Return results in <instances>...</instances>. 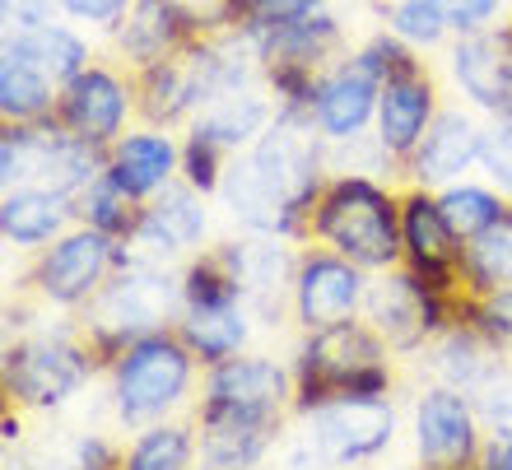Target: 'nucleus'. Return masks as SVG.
<instances>
[{
  "mask_svg": "<svg viewBox=\"0 0 512 470\" xmlns=\"http://www.w3.org/2000/svg\"><path fill=\"white\" fill-rule=\"evenodd\" d=\"M256 470H261V466H256Z\"/></svg>",
  "mask_w": 512,
  "mask_h": 470,
  "instance_id": "obj_49",
  "label": "nucleus"
},
{
  "mask_svg": "<svg viewBox=\"0 0 512 470\" xmlns=\"http://www.w3.org/2000/svg\"><path fill=\"white\" fill-rule=\"evenodd\" d=\"M280 438V424H201L196 470H256Z\"/></svg>",
  "mask_w": 512,
  "mask_h": 470,
  "instance_id": "obj_28",
  "label": "nucleus"
},
{
  "mask_svg": "<svg viewBox=\"0 0 512 470\" xmlns=\"http://www.w3.org/2000/svg\"><path fill=\"white\" fill-rule=\"evenodd\" d=\"M447 75L475 112L489 121L512 117V24L457 38L447 52Z\"/></svg>",
  "mask_w": 512,
  "mask_h": 470,
  "instance_id": "obj_17",
  "label": "nucleus"
},
{
  "mask_svg": "<svg viewBox=\"0 0 512 470\" xmlns=\"http://www.w3.org/2000/svg\"><path fill=\"white\" fill-rule=\"evenodd\" d=\"M187 312L182 298V270L177 266H126L112 270V280L84 303L80 336L94 350L98 363H117L135 340L154 336V331H173Z\"/></svg>",
  "mask_w": 512,
  "mask_h": 470,
  "instance_id": "obj_1",
  "label": "nucleus"
},
{
  "mask_svg": "<svg viewBox=\"0 0 512 470\" xmlns=\"http://www.w3.org/2000/svg\"><path fill=\"white\" fill-rule=\"evenodd\" d=\"M261 42V56L266 61H303V66L331 70L340 61V47H345V24H340L336 10H317L308 19H294V24L275 28V33H252Z\"/></svg>",
  "mask_w": 512,
  "mask_h": 470,
  "instance_id": "obj_25",
  "label": "nucleus"
},
{
  "mask_svg": "<svg viewBox=\"0 0 512 470\" xmlns=\"http://www.w3.org/2000/svg\"><path fill=\"white\" fill-rule=\"evenodd\" d=\"M5 470H38V461H28V457H5Z\"/></svg>",
  "mask_w": 512,
  "mask_h": 470,
  "instance_id": "obj_48",
  "label": "nucleus"
},
{
  "mask_svg": "<svg viewBox=\"0 0 512 470\" xmlns=\"http://www.w3.org/2000/svg\"><path fill=\"white\" fill-rule=\"evenodd\" d=\"M480 173L489 187H499L512 205V117H494L485 126V145H480Z\"/></svg>",
  "mask_w": 512,
  "mask_h": 470,
  "instance_id": "obj_40",
  "label": "nucleus"
},
{
  "mask_svg": "<svg viewBox=\"0 0 512 470\" xmlns=\"http://www.w3.org/2000/svg\"><path fill=\"white\" fill-rule=\"evenodd\" d=\"M131 112H135V80L117 75L112 66H98V61L89 70H80L56 98V121L66 131H75L80 140L103 149L126 135Z\"/></svg>",
  "mask_w": 512,
  "mask_h": 470,
  "instance_id": "obj_15",
  "label": "nucleus"
},
{
  "mask_svg": "<svg viewBox=\"0 0 512 470\" xmlns=\"http://www.w3.org/2000/svg\"><path fill=\"white\" fill-rule=\"evenodd\" d=\"M173 5L187 19L191 38H219L238 28V0H173Z\"/></svg>",
  "mask_w": 512,
  "mask_h": 470,
  "instance_id": "obj_41",
  "label": "nucleus"
},
{
  "mask_svg": "<svg viewBox=\"0 0 512 470\" xmlns=\"http://www.w3.org/2000/svg\"><path fill=\"white\" fill-rule=\"evenodd\" d=\"M294 410V368L266 354H233L205 373L201 424H280Z\"/></svg>",
  "mask_w": 512,
  "mask_h": 470,
  "instance_id": "obj_9",
  "label": "nucleus"
},
{
  "mask_svg": "<svg viewBox=\"0 0 512 470\" xmlns=\"http://www.w3.org/2000/svg\"><path fill=\"white\" fill-rule=\"evenodd\" d=\"M401 247H405L401 266L415 270L429 289H438L447 298L466 294V284H461V247L466 242L443 219L438 191H429V187L401 191Z\"/></svg>",
  "mask_w": 512,
  "mask_h": 470,
  "instance_id": "obj_14",
  "label": "nucleus"
},
{
  "mask_svg": "<svg viewBox=\"0 0 512 470\" xmlns=\"http://www.w3.org/2000/svg\"><path fill=\"white\" fill-rule=\"evenodd\" d=\"M461 284H466L471 298L499 294V289L512 284V205L485 233H475L461 247Z\"/></svg>",
  "mask_w": 512,
  "mask_h": 470,
  "instance_id": "obj_29",
  "label": "nucleus"
},
{
  "mask_svg": "<svg viewBox=\"0 0 512 470\" xmlns=\"http://www.w3.org/2000/svg\"><path fill=\"white\" fill-rule=\"evenodd\" d=\"M229 159H233L229 149H219L201 131H187V140H182V182L196 187L201 196H219V182H224Z\"/></svg>",
  "mask_w": 512,
  "mask_h": 470,
  "instance_id": "obj_38",
  "label": "nucleus"
},
{
  "mask_svg": "<svg viewBox=\"0 0 512 470\" xmlns=\"http://www.w3.org/2000/svg\"><path fill=\"white\" fill-rule=\"evenodd\" d=\"M103 168H108V149L80 140L56 117L0 131V187L5 191L38 187L75 201Z\"/></svg>",
  "mask_w": 512,
  "mask_h": 470,
  "instance_id": "obj_4",
  "label": "nucleus"
},
{
  "mask_svg": "<svg viewBox=\"0 0 512 470\" xmlns=\"http://www.w3.org/2000/svg\"><path fill=\"white\" fill-rule=\"evenodd\" d=\"M196 452L201 438L187 424L159 419L131 438V447L122 452V470H196Z\"/></svg>",
  "mask_w": 512,
  "mask_h": 470,
  "instance_id": "obj_31",
  "label": "nucleus"
},
{
  "mask_svg": "<svg viewBox=\"0 0 512 470\" xmlns=\"http://www.w3.org/2000/svg\"><path fill=\"white\" fill-rule=\"evenodd\" d=\"M485 424L475 415L471 391L461 387H429L415 401V457L419 470H475L485 447Z\"/></svg>",
  "mask_w": 512,
  "mask_h": 470,
  "instance_id": "obj_13",
  "label": "nucleus"
},
{
  "mask_svg": "<svg viewBox=\"0 0 512 470\" xmlns=\"http://www.w3.org/2000/svg\"><path fill=\"white\" fill-rule=\"evenodd\" d=\"M387 340L368 322L350 317L326 331H303L294 354V415L326 401H382L391 396Z\"/></svg>",
  "mask_w": 512,
  "mask_h": 470,
  "instance_id": "obj_2",
  "label": "nucleus"
},
{
  "mask_svg": "<svg viewBox=\"0 0 512 470\" xmlns=\"http://www.w3.org/2000/svg\"><path fill=\"white\" fill-rule=\"evenodd\" d=\"M382 24L401 42H410L415 52L443 47L447 33H452V24H447V14L438 0H391L387 10H382Z\"/></svg>",
  "mask_w": 512,
  "mask_h": 470,
  "instance_id": "obj_35",
  "label": "nucleus"
},
{
  "mask_svg": "<svg viewBox=\"0 0 512 470\" xmlns=\"http://www.w3.org/2000/svg\"><path fill=\"white\" fill-rule=\"evenodd\" d=\"M112 38H117V52H122L126 66L145 70L168 61L173 52H182L191 42V28L177 14L173 0H135L131 14L112 28Z\"/></svg>",
  "mask_w": 512,
  "mask_h": 470,
  "instance_id": "obj_21",
  "label": "nucleus"
},
{
  "mask_svg": "<svg viewBox=\"0 0 512 470\" xmlns=\"http://www.w3.org/2000/svg\"><path fill=\"white\" fill-rule=\"evenodd\" d=\"M210 233V210L196 187H187L177 177L173 187H163L154 201H145L135 233L122 242V261H140V266H177L182 256H191Z\"/></svg>",
  "mask_w": 512,
  "mask_h": 470,
  "instance_id": "obj_12",
  "label": "nucleus"
},
{
  "mask_svg": "<svg viewBox=\"0 0 512 470\" xmlns=\"http://www.w3.org/2000/svg\"><path fill=\"white\" fill-rule=\"evenodd\" d=\"M98 359L75 331H38L5 345V396L19 410H61L70 396H80L94 377Z\"/></svg>",
  "mask_w": 512,
  "mask_h": 470,
  "instance_id": "obj_7",
  "label": "nucleus"
},
{
  "mask_svg": "<svg viewBox=\"0 0 512 470\" xmlns=\"http://www.w3.org/2000/svg\"><path fill=\"white\" fill-rule=\"evenodd\" d=\"M396 438L391 401H326L298 415V433L289 438V470H326V466H364L382 457Z\"/></svg>",
  "mask_w": 512,
  "mask_h": 470,
  "instance_id": "obj_6",
  "label": "nucleus"
},
{
  "mask_svg": "<svg viewBox=\"0 0 512 470\" xmlns=\"http://www.w3.org/2000/svg\"><path fill=\"white\" fill-rule=\"evenodd\" d=\"M378 98H382V75L364 61V52L354 47L350 56H340L336 66L322 75L317 98H312V126L322 131L326 145H345L378 121Z\"/></svg>",
  "mask_w": 512,
  "mask_h": 470,
  "instance_id": "obj_16",
  "label": "nucleus"
},
{
  "mask_svg": "<svg viewBox=\"0 0 512 470\" xmlns=\"http://www.w3.org/2000/svg\"><path fill=\"white\" fill-rule=\"evenodd\" d=\"M364 298H368V270L345 261L331 247H308L298 252L294 270V294H289V317L303 331H326L340 326L350 317H364Z\"/></svg>",
  "mask_w": 512,
  "mask_h": 470,
  "instance_id": "obj_11",
  "label": "nucleus"
},
{
  "mask_svg": "<svg viewBox=\"0 0 512 470\" xmlns=\"http://www.w3.org/2000/svg\"><path fill=\"white\" fill-rule=\"evenodd\" d=\"M117 261H122V242L89 224H75L52 247H42L28 280L47 308H84L112 280Z\"/></svg>",
  "mask_w": 512,
  "mask_h": 470,
  "instance_id": "obj_10",
  "label": "nucleus"
},
{
  "mask_svg": "<svg viewBox=\"0 0 512 470\" xmlns=\"http://www.w3.org/2000/svg\"><path fill=\"white\" fill-rule=\"evenodd\" d=\"M475 470H512V424H508V429H489Z\"/></svg>",
  "mask_w": 512,
  "mask_h": 470,
  "instance_id": "obj_46",
  "label": "nucleus"
},
{
  "mask_svg": "<svg viewBox=\"0 0 512 470\" xmlns=\"http://www.w3.org/2000/svg\"><path fill=\"white\" fill-rule=\"evenodd\" d=\"M140 210H145V205L131 201L108 173H98L94 182L75 196V219L89 224V229H98V233H108V238H117V242H126L135 233Z\"/></svg>",
  "mask_w": 512,
  "mask_h": 470,
  "instance_id": "obj_32",
  "label": "nucleus"
},
{
  "mask_svg": "<svg viewBox=\"0 0 512 470\" xmlns=\"http://www.w3.org/2000/svg\"><path fill=\"white\" fill-rule=\"evenodd\" d=\"M461 298L466 294L447 298L429 289L410 266H391L378 270V280H368L364 322L387 340L391 354H419L452 322H461Z\"/></svg>",
  "mask_w": 512,
  "mask_h": 470,
  "instance_id": "obj_8",
  "label": "nucleus"
},
{
  "mask_svg": "<svg viewBox=\"0 0 512 470\" xmlns=\"http://www.w3.org/2000/svg\"><path fill=\"white\" fill-rule=\"evenodd\" d=\"M38 470H122V457L103 433H66L56 438V447H47Z\"/></svg>",
  "mask_w": 512,
  "mask_h": 470,
  "instance_id": "obj_36",
  "label": "nucleus"
},
{
  "mask_svg": "<svg viewBox=\"0 0 512 470\" xmlns=\"http://www.w3.org/2000/svg\"><path fill=\"white\" fill-rule=\"evenodd\" d=\"M196 354L177 331H154L135 340L122 359L112 363V410L122 429H149L187 401Z\"/></svg>",
  "mask_w": 512,
  "mask_h": 470,
  "instance_id": "obj_5",
  "label": "nucleus"
},
{
  "mask_svg": "<svg viewBox=\"0 0 512 470\" xmlns=\"http://www.w3.org/2000/svg\"><path fill=\"white\" fill-rule=\"evenodd\" d=\"M438 205H443V219L452 224V233L461 242H471L475 233H485L508 210V196L489 182H452V187L438 191Z\"/></svg>",
  "mask_w": 512,
  "mask_h": 470,
  "instance_id": "obj_34",
  "label": "nucleus"
},
{
  "mask_svg": "<svg viewBox=\"0 0 512 470\" xmlns=\"http://www.w3.org/2000/svg\"><path fill=\"white\" fill-rule=\"evenodd\" d=\"M326 0H238V28L247 33H275V28L294 24L317 14Z\"/></svg>",
  "mask_w": 512,
  "mask_h": 470,
  "instance_id": "obj_39",
  "label": "nucleus"
},
{
  "mask_svg": "<svg viewBox=\"0 0 512 470\" xmlns=\"http://www.w3.org/2000/svg\"><path fill=\"white\" fill-rule=\"evenodd\" d=\"M0 52L19 56L28 66L47 75L56 89H66L80 70L94 66V56H89V38H84L80 28L70 24H33V28H5V47Z\"/></svg>",
  "mask_w": 512,
  "mask_h": 470,
  "instance_id": "obj_22",
  "label": "nucleus"
},
{
  "mask_svg": "<svg viewBox=\"0 0 512 470\" xmlns=\"http://www.w3.org/2000/svg\"><path fill=\"white\" fill-rule=\"evenodd\" d=\"M438 5H443L447 24H452L457 38L485 33V28H494L503 19V0H438Z\"/></svg>",
  "mask_w": 512,
  "mask_h": 470,
  "instance_id": "obj_42",
  "label": "nucleus"
},
{
  "mask_svg": "<svg viewBox=\"0 0 512 470\" xmlns=\"http://www.w3.org/2000/svg\"><path fill=\"white\" fill-rule=\"evenodd\" d=\"M75 224H80L75 219V201L56 196V191L19 187V191H5V201H0V233L19 252H42V247H52Z\"/></svg>",
  "mask_w": 512,
  "mask_h": 470,
  "instance_id": "obj_23",
  "label": "nucleus"
},
{
  "mask_svg": "<svg viewBox=\"0 0 512 470\" xmlns=\"http://www.w3.org/2000/svg\"><path fill=\"white\" fill-rule=\"evenodd\" d=\"M56 98H61V89L47 75H38L19 56L0 52V117H5V126L56 117Z\"/></svg>",
  "mask_w": 512,
  "mask_h": 470,
  "instance_id": "obj_30",
  "label": "nucleus"
},
{
  "mask_svg": "<svg viewBox=\"0 0 512 470\" xmlns=\"http://www.w3.org/2000/svg\"><path fill=\"white\" fill-rule=\"evenodd\" d=\"M19 438H24V424L14 415H5V443H19Z\"/></svg>",
  "mask_w": 512,
  "mask_h": 470,
  "instance_id": "obj_47",
  "label": "nucleus"
},
{
  "mask_svg": "<svg viewBox=\"0 0 512 470\" xmlns=\"http://www.w3.org/2000/svg\"><path fill=\"white\" fill-rule=\"evenodd\" d=\"M438 80L433 70L419 61V66L401 70L382 84V98H378V121H373V140L387 149L391 163H401L405 173V159L415 154V145L424 140V131L433 126L438 117Z\"/></svg>",
  "mask_w": 512,
  "mask_h": 470,
  "instance_id": "obj_19",
  "label": "nucleus"
},
{
  "mask_svg": "<svg viewBox=\"0 0 512 470\" xmlns=\"http://www.w3.org/2000/svg\"><path fill=\"white\" fill-rule=\"evenodd\" d=\"M182 298L187 308H233V303H247L243 280L233 275L229 256L219 252H196L182 266Z\"/></svg>",
  "mask_w": 512,
  "mask_h": 470,
  "instance_id": "obj_33",
  "label": "nucleus"
},
{
  "mask_svg": "<svg viewBox=\"0 0 512 470\" xmlns=\"http://www.w3.org/2000/svg\"><path fill=\"white\" fill-rule=\"evenodd\" d=\"M270 117H275V98H270L266 80H261V84H243V89L210 98L201 108V117L191 121V131H201L205 140H215L229 154H243L256 135L270 126Z\"/></svg>",
  "mask_w": 512,
  "mask_h": 470,
  "instance_id": "obj_24",
  "label": "nucleus"
},
{
  "mask_svg": "<svg viewBox=\"0 0 512 470\" xmlns=\"http://www.w3.org/2000/svg\"><path fill=\"white\" fill-rule=\"evenodd\" d=\"M312 238L364 270L401 266V191L368 173H336L312 210Z\"/></svg>",
  "mask_w": 512,
  "mask_h": 470,
  "instance_id": "obj_3",
  "label": "nucleus"
},
{
  "mask_svg": "<svg viewBox=\"0 0 512 470\" xmlns=\"http://www.w3.org/2000/svg\"><path fill=\"white\" fill-rule=\"evenodd\" d=\"M433 373L443 377L447 387L480 391L489 377L503 373V354L471 322H452L443 336L433 340Z\"/></svg>",
  "mask_w": 512,
  "mask_h": 470,
  "instance_id": "obj_27",
  "label": "nucleus"
},
{
  "mask_svg": "<svg viewBox=\"0 0 512 470\" xmlns=\"http://www.w3.org/2000/svg\"><path fill=\"white\" fill-rule=\"evenodd\" d=\"M471 401H475V415H480L485 429H508L512 424V382H508V373L489 377L480 391H471Z\"/></svg>",
  "mask_w": 512,
  "mask_h": 470,
  "instance_id": "obj_43",
  "label": "nucleus"
},
{
  "mask_svg": "<svg viewBox=\"0 0 512 470\" xmlns=\"http://www.w3.org/2000/svg\"><path fill=\"white\" fill-rule=\"evenodd\" d=\"M61 0H5V28H33L52 24Z\"/></svg>",
  "mask_w": 512,
  "mask_h": 470,
  "instance_id": "obj_45",
  "label": "nucleus"
},
{
  "mask_svg": "<svg viewBox=\"0 0 512 470\" xmlns=\"http://www.w3.org/2000/svg\"><path fill=\"white\" fill-rule=\"evenodd\" d=\"M480 145H485V126L457 103H443L415 154L405 159V177L410 187L443 191L452 182H466L471 168H480Z\"/></svg>",
  "mask_w": 512,
  "mask_h": 470,
  "instance_id": "obj_18",
  "label": "nucleus"
},
{
  "mask_svg": "<svg viewBox=\"0 0 512 470\" xmlns=\"http://www.w3.org/2000/svg\"><path fill=\"white\" fill-rule=\"evenodd\" d=\"M103 173L131 196V201H154L163 187H173L182 177V145L159 126L126 131L122 140L108 145V168Z\"/></svg>",
  "mask_w": 512,
  "mask_h": 470,
  "instance_id": "obj_20",
  "label": "nucleus"
},
{
  "mask_svg": "<svg viewBox=\"0 0 512 470\" xmlns=\"http://www.w3.org/2000/svg\"><path fill=\"white\" fill-rule=\"evenodd\" d=\"M461 322H471L499 354H512V284L485 298H461Z\"/></svg>",
  "mask_w": 512,
  "mask_h": 470,
  "instance_id": "obj_37",
  "label": "nucleus"
},
{
  "mask_svg": "<svg viewBox=\"0 0 512 470\" xmlns=\"http://www.w3.org/2000/svg\"><path fill=\"white\" fill-rule=\"evenodd\" d=\"M252 308L233 303V308H187L177 322V336L187 340V350L196 354V363L215 368V363L243 354V345L252 340Z\"/></svg>",
  "mask_w": 512,
  "mask_h": 470,
  "instance_id": "obj_26",
  "label": "nucleus"
},
{
  "mask_svg": "<svg viewBox=\"0 0 512 470\" xmlns=\"http://www.w3.org/2000/svg\"><path fill=\"white\" fill-rule=\"evenodd\" d=\"M135 0H61V14L75 24H94V28H117L131 14Z\"/></svg>",
  "mask_w": 512,
  "mask_h": 470,
  "instance_id": "obj_44",
  "label": "nucleus"
}]
</instances>
